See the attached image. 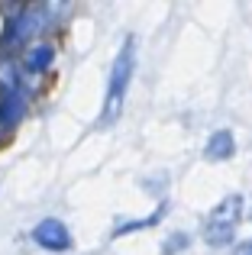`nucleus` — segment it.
<instances>
[{"label": "nucleus", "mask_w": 252, "mask_h": 255, "mask_svg": "<svg viewBox=\"0 0 252 255\" xmlns=\"http://www.w3.org/2000/svg\"><path fill=\"white\" fill-rule=\"evenodd\" d=\"M49 23V6L39 3V6H19L16 16L6 23V32H3V49L6 45H23L36 36L42 26Z\"/></svg>", "instance_id": "obj_4"}, {"label": "nucleus", "mask_w": 252, "mask_h": 255, "mask_svg": "<svg viewBox=\"0 0 252 255\" xmlns=\"http://www.w3.org/2000/svg\"><path fill=\"white\" fill-rule=\"evenodd\" d=\"M236 255H252V243H243L240 249H236Z\"/></svg>", "instance_id": "obj_10"}, {"label": "nucleus", "mask_w": 252, "mask_h": 255, "mask_svg": "<svg viewBox=\"0 0 252 255\" xmlns=\"http://www.w3.org/2000/svg\"><path fill=\"white\" fill-rule=\"evenodd\" d=\"M158 217H162V210H158L155 217H145V220H136V223H123V226H117V236H123V233H132V230H145V226L158 223Z\"/></svg>", "instance_id": "obj_8"}, {"label": "nucleus", "mask_w": 252, "mask_h": 255, "mask_svg": "<svg viewBox=\"0 0 252 255\" xmlns=\"http://www.w3.org/2000/svg\"><path fill=\"white\" fill-rule=\"evenodd\" d=\"M240 220H243V197H240V194H230V197L220 200V204L207 213V220H204V233H201L204 243L214 246V249L230 246L236 239V226H240Z\"/></svg>", "instance_id": "obj_2"}, {"label": "nucleus", "mask_w": 252, "mask_h": 255, "mask_svg": "<svg viewBox=\"0 0 252 255\" xmlns=\"http://www.w3.org/2000/svg\"><path fill=\"white\" fill-rule=\"evenodd\" d=\"M132 68H136V39H126L123 49L117 52L114 58V68H110V84H107V100H104V113H101V123L110 126L117 117H120L123 104H126V94H129V81H132Z\"/></svg>", "instance_id": "obj_1"}, {"label": "nucleus", "mask_w": 252, "mask_h": 255, "mask_svg": "<svg viewBox=\"0 0 252 255\" xmlns=\"http://www.w3.org/2000/svg\"><path fill=\"white\" fill-rule=\"evenodd\" d=\"M32 243L45 252H68L71 249V233L62 220L49 217V220H39L36 230H32Z\"/></svg>", "instance_id": "obj_5"}, {"label": "nucleus", "mask_w": 252, "mask_h": 255, "mask_svg": "<svg viewBox=\"0 0 252 255\" xmlns=\"http://www.w3.org/2000/svg\"><path fill=\"white\" fill-rule=\"evenodd\" d=\"M184 246H188V236H184V233H178V236H168V243H165V249H162V255H171V252L184 249Z\"/></svg>", "instance_id": "obj_9"}, {"label": "nucleus", "mask_w": 252, "mask_h": 255, "mask_svg": "<svg viewBox=\"0 0 252 255\" xmlns=\"http://www.w3.org/2000/svg\"><path fill=\"white\" fill-rule=\"evenodd\" d=\"M55 62V49L52 45H32L29 52L23 55V71L26 75H45Z\"/></svg>", "instance_id": "obj_6"}, {"label": "nucleus", "mask_w": 252, "mask_h": 255, "mask_svg": "<svg viewBox=\"0 0 252 255\" xmlns=\"http://www.w3.org/2000/svg\"><path fill=\"white\" fill-rule=\"evenodd\" d=\"M29 104V87L16 71H0V129H13Z\"/></svg>", "instance_id": "obj_3"}, {"label": "nucleus", "mask_w": 252, "mask_h": 255, "mask_svg": "<svg viewBox=\"0 0 252 255\" xmlns=\"http://www.w3.org/2000/svg\"><path fill=\"white\" fill-rule=\"evenodd\" d=\"M233 152H236V139H233L230 129H217L214 136H210V142H207V158H210V162L233 158Z\"/></svg>", "instance_id": "obj_7"}]
</instances>
